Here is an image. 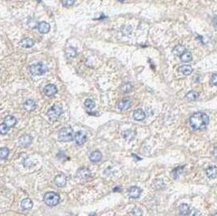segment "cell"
<instances>
[{"mask_svg": "<svg viewBox=\"0 0 217 216\" xmlns=\"http://www.w3.org/2000/svg\"><path fill=\"white\" fill-rule=\"evenodd\" d=\"M209 123V117L207 114L203 112H196L191 115L190 118V124L193 129L200 130L203 129Z\"/></svg>", "mask_w": 217, "mask_h": 216, "instance_id": "1", "label": "cell"}, {"mask_svg": "<svg viewBox=\"0 0 217 216\" xmlns=\"http://www.w3.org/2000/svg\"><path fill=\"white\" fill-rule=\"evenodd\" d=\"M59 139L62 142H70L74 138V132L71 127H64L61 128L58 133Z\"/></svg>", "mask_w": 217, "mask_h": 216, "instance_id": "2", "label": "cell"}, {"mask_svg": "<svg viewBox=\"0 0 217 216\" xmlns=\"http://www.w3.org/2000/svg\"><path fill=\"white\" fill-rule=\"evenodd\" d=\"M44 202L50 207L55 206L59 202V196L54 192H47L44 195Z\"/></svg>", "mask_w": 217, "mask_h": 216, "instance_id": "3", "label": "cell"}, {"mask_svg": "<svg viewBox=\"0 0 217 216\" xmlns=\"http://www.w3.org/2000/svg\"><path fill=\"white\" fill-rule=\"evenodd\" d=\"M29 72L34 76H41L47 72V67L43 63H37L29 67Z\"/></svg>", "mask_w": 217, "mask_h": 216, "instance_id": "4", "label": "cell"}, {"mask_svg": "<svg viewBox=\"0 0 217 216\" xmlns=\"http://www.w3.org/2000/svg\"><path fill=\"white\" fill-rule=\"evenodd\" d=\"M62 112H63V109H62L61 106L54 104L48 110L47 115L51 120H56L60 116Z\"/></svg>", "mask_w": 217, "mask_h": 216, "instance_id": "5", "label": "cell"}, {"mask_svg": "<svg viewBox=\"0 0 217 216\" xmlns=\"http://www.w3.org/2000/svg\"><path fill=\"white\" fill-rule=\"evenodd\" d=\"M86 139H87L86 134L82 131H78L75 133L74 140L77 143V145H82L86 142Z\"/></svg>", "mask_w": 217, "mask_h": 216, "instance_id": "6", "label": "cell"}, {"mask_svg": "<svg viewBox=\"0 0 217 216\" xmlns=\"http://www.w3.org/2000/svg\"><path fill=\"white\" fill-rule=\"evenodd\" d=\"M54 183L58 187H64L67 183V177L64 173H59L54 177Z\"/></svg>", "mask_w": 217, "mask_h": 216, "instance_id": "7", "label": "cell"}, {"mask_svg": "<svg viewBox=\"0 0 217 216\" xmlns=\"http://www.w3.org/2000/svg\"><path fill=\"white\" fill-rule=\"evenodd\" d=\"M91 176V172L86 167H82L78 169L77 172V176H78L80 179H87Z\"/></svg>", "mask_w": 217, "mask_h": 216, "instance_id": "8", "label": "cell"}, {"mask_svg": "<svg viewBox=\"0 0 217 216\" xmlns=\"http://www.w3.org/2000/svg\"><path fill=\"white\" fill-rule=\"evenodd\" d=\"M32 141H33L32 137L28 135V134H25V135H22L21 137H20L19 144L21 146H28V145H29L32 143Z\"/></svg>", "mask_w": 217, "mask_h": 216, "instance_id": "9", "label": "cell"}, {"mask_svg": "<svg viewBox=\"0 0 217 216\" xmlns=\"http://www.w3.org/2000/svg\"><path fill=\"white\" fill-rule=\"evenodd\" d=\"M142 193V189H140L139 187L137 186H133L132 188H130L129 191V195L131 198H138Z\"/></svg>", "mask_w": 217, "mask_h": 216, "instance_id": "10", "label": "cell"}, {"mask_svg": "<svg viewBox=\"0 0 217 216\" xmlns=\"http://www.w3.org/2000/svg\"><path fill=\"white\" fill-rule=\"evenodd\" d=\"M43 91H44L46 95H47V96H52V95H54L57 93L58 89L54 84H48L47 85H46V87L43 89Z\"/></svg>", "mask_w": 217, "mask_h": 216, "instance_id": "11", "label": "cell"}, {"mask_svg": "<svg viewBox=\"0 0 217 216\" xmlns=\"http://www.w3.org/2000/svg\"><path fill=\"white\" fill-rule=\"evenodd\" d=\"M51 26L46 21H42L39 24H37V29L41 34H47L50 31Z\"/></svg>", "mask_w": 217, "mask_h": 216, "instance_id": "12", "label": "cell"}, {"mask_svg": "<svg viewBox=\"0 0 217 216\" xmlns=\"http://www.w3.org/2000/svg\"><path fill=\"white\" fill-rule=\"evenodd\" d=\"M131 104V101L129 98H123L120 101L118 102L117 104V107L119 108L120 110L121 111H124V110H126L129 107V106Z\"/></svg>", "mask_w": 217, "mask_h": 216, "instance_id": "13", "label": "cell"}, {"mask_svg": "<svg viewBox=\"0 0 217 216\" xmlns=\"http://www.w3.org/2000/svg\"><path fill=\"white\" fill-rule=\"evenodd\" d=\"M179 210H180V214L181 215H193L190 206L187 204H181L179 207Z\"/></svg>", "mask_w": 217, "mask_h": 216, "instance_id": "14", "label": "cell"}, {"mask_svg": "<svg viewBox=\"0 0 217 216\" xmlns=\"http://www.w3.org/2000/svg\"><path fill=\"white\" fill-rule=\"evenodd\" d=\"M132 116H133V119L137 121H142L146 118V113L143 112L142 109H138L133 112Z\"/></svg>", "mask_w": 217, "mask_h": 216, "instance_id": "15", "label": "cell"}, {"mask_svg": "<svg viewBox=\"0 0 217 216\" xmlns=\"http://www.w3.org/2000/svg\"><path fill=\"white\" fill-rule=\"evenodd\" d=\"M37 105L36 102L33 99H29L24 103V109L27 112H32L36 108Z\"/></svg>", "mask_w": 217, "mask_h": 216, "instance_id": "16", "label": "cell"}, {"mask_svg": "<svg viewBox=\"0 0 217 216\" xmlns=\"http://www.w3.org/2000/svg\"><path fill=\"white\" fill-rule=\"evenodd\" d=\"M102 154L101 152H99L98 150H95L94 152H92L90 154V161L91 162H99L101 159H102Z\"/></svg>", "mask_w": 217, "mask_h": 216, "instance_id": "17", "label": "cell"}, {"mask_svg": "<svg viewBox=\"0 0 217 216\" xmlns=\"http://www.w3.org/2000/svg\"><path fill=\"white\" fill-rule=\"evenodd\" d=\"M4 123L9 127V128H12L16 124L17 120L16 117H14L12 115H7L6 118L4 119Z\"/></svg>", "mask_w": 217, "mask_h": 216, "instance_id": "18", "label": "cell"}, {"mask_svg": "<svg viewBox=\"0 0 217 216\" xmlns=\"http://www.w3.org/2000/svg\"><path fill=\"white\" fill-rule=\"evenodd\" d=\"M206 173H207V176L208 178L210 179H214L216 178L217 176V168L214 166L209 167L206 170Z\"/></svg>", "mask_w": 217, "mask_h": 216, "instance_id": "19", "label": "cell"}, {"mask_svg": "<svg viewBox=\"0 0 217 216\" xmlns=\"http://www.w3.org/2000/svg\"><path fill=\"white\" fill-rule=\"evenodd\" d=\"M34 45V41L33 39L29 37H25L21 41V46L24 48H30Z\"/></svg>", "mask_w": 217, "mask_h": 216, "instance_id": "20", "label": "cell"}, {"mask_svg": "<svg viewBox=\"0 0 217 216\" xmlns=\"http://www.w3.org/2000/svg\"><path fill=\"white\" fill-rule=\"evenodd\" d=\"M21 206L23 210H29L33 207L34 203H33V201L29 198H25L21 201Z\"/></svg>", "mask_w": 217, "mask_h": 216, "instance_id": "21", "label": "cell"}, {"mask_svg": "<svg viewBox=\"0 0 217 216\" xmlns=\"http://www.w3.org/2000/svg\"><path fill=\"white\" fill-rule=\"evenodd\" d=\"M124 138L126 139V140H129V141H131V140H133L134 137H135L136 133L134 131H132L131 129H128V130H125L122 133Z\"/></svg>", "mask_w": 217, "mask_h": 216, "instance_id": "22", "label": "cell"}, {"mask_svg": "<svg viewBox=\"0 0 217 216\" xmlns=\"http://www.w3.org/2000/svg\"><path fill=\"white\" fill-rule=\"evenodd\" d=\"M178 72H181L182 74L188 76V75L191 74V72H193V68H191V66L190 65H184L178 68Z\"/></svg>", "mask_w": 217, "mask_h": 216, "instance_id": "23", "label": "cell"}, {"mask_svg": "<svg viewBox=\"0 0 217 216\" xmlns=\"http://www.w3.org/2000/svg\"><path fill=\"white\" fill-rule=\"evenodd\" d=\"M185 51H185V46H181V45H178V46H176L174 47V49H173V54H175L176 56H180Z\"/></svg>", "mask_w": 217, "mask_h": 216, "instance_id": "24", "label": "cell"}, {"mask_svg": "<svg viewBox=\"0 0 217 216\" xmlns=\"http://www.w3.org/2000/svg\"><path fill=\"white\" fill-rule=\"evenodd\" d=\"M180 59L184 63H189L192 60V54L189 51H185L180 56Z\"/></svg>", "mask_w": 217, "mask_h": 216, "instance_id": "25", "label": "cell"}, {"mask_svg": "<svg viewBox=\"0 0 217 216\" xmlns=\"http://www.w3.org/2000/svg\"><path fill=\"white\" fill-rule=\"evenodd\" d=\"M198 97H199V94L196 91H190L185 95V98L190 101H195L198 98Z\"/></svg>", "mask_w": 217, "mask_h": 216, "instance_id": "26", "label": "cell"}, {"mask_svg": "<svg viewBox=\"0 0 217 216\" xmlns=\"http://www.w3.org/2000/svg\"><path fill=\"white\" fill-rule=\"evenodd\" d=\"M9 154V149L7 147H2L0 148V159H6Z\"/></svg>", "mask_w": 217, "mask_h": 216, "instance_id": "27", "label": "cell"}, {"mask_svg": "<svg viewBox=\"0 0 217 216\" xmlns=\"http://www.w3.org/2000/svg\"><path fill=\"white\" fill-rule=\"evenodd\" d=\"M65 53L67 54V56L69 58H74L76 57V55H77V51H76V49L73 47L67 48L66 51H65Z\"/></svg>", "mask_w": 217, "mask_h": 216, "instance_id": "28", "label": "cell"}, {"mask_svg": "<svg viewBox=\"0 0 217 216\" xmlns=\"http://www.w3.org/2000/svg\"><path fill=\"white\" fill-rule=\"evenodd\" d=\"M184 167H176V169H174L173 171V175L174 176V178L176 179L177 178V176H179L180 174H181L183 172Z\"/></svg>", "mask_w": 217, "mask_h": 216, "instance_id": "29", "label": "cell"}, {"mask_svg": "<svg viewBox=\"0 0 217 216\" xmlns=\"http://www.w3.org/2000/svg\"><path fill=\"white\" fill-rule=\"evenodd\" d=\"M84 105H85V107L88 108V109H93V108L95 107V102L93 101V100H91V99H90V98L85 100Z\"/></svg>", "mask_w": 217, "mask_h": 216, "instance_id": "30", "label": "cell"}, {"mask_svg": "<svg viewBox=\"0 0 217 216\" xmlns=\"http://www.w3.org/2000/svg\"><path fill=\"white\" fill-rule=\"evenodd\" d=\"M9 127L7 126L5 123H3V124H0V133L1 134H3V135H4V134H6L7 132V131H8V129H9Z\"/></svg>", "mask_w": 217, "mask_h": 216, "instance_id": "31", "label": "cell"}, {"mask_svg": "<svg viewBox=\"0 0 217 216\" xmlns=\"http://www.w3.org/2000/svg\"><path fill=\"white\" fill-rule=\"evenodd\" d=\"M131 215H138V216L143 215V211L141 210V209H139V208H137V207H136V208L132 210Z\"/></svg>", "mask_w": 217, "mask_h": 216, "instance_id": "32", "label": "cell"}, {"mask_svg": "<svg viewBox=\"0 0 217 216\" xmlns=\"http://www.w3.org/2000/svg\"><path fill=\"white\" fill-rule=\"evenodd\" d=\"M132 89V85L130 84H125L121 87V90L124 92H129Z\"/></svg>", "mask_w": 217, "mask_h": 216, "instance_id": "33", "label": "cell"}, {"mask_svg": "<svg viewBox=\"0 0 217 216\" xmlns=\"http://www.w3.org/2000/svg\"><path fill=\"white\" fill-rule=\"evenodd\" d=\"M75 3V0H63V5L65 7H70L73 5Z\"/></svg>", "mask_w": 217, "mask_h": 216, "instance_id": "34", "label": "cell"}, {"mask_svg": "<svg viewBox=\"0 0 217 216\" xmlns=\"http://www.w3.org/2000/svg\"><path fill=\"white\" fill-rule=\"evenodd\" d=\"M211 83L212 85H217V74H213L211 78Z\"/></svg>", "mask_w": 217, "mask_h": 216, "instance_id": "35", "label": "cell"}, {"mask_svg": "<svg viewBox=\"0 0 217 216\" xmlns=\"http://www.w3.org/2000/svg\"><path fill=\"white\" fill-rule=\"evenodd\" d=\"M213 24H214V26L217 29V16H216L214 17Z\"/></svg>", "mask_w": 217, "mask_h": 216, "instance_id": "36", "label": "cell"}, {"mask_svg": "<svg viewBox=\"0 0 217 216\" xmlns=\"http://www.w3.org/2000/svg\"><path fill=\"white\" fill-rule=\"evenodd\" d=\"M213 154H214V156H215V157H216V158H217V148H216L215 149H214Z\"/></svg>", "mask_w": 217, "mask_h": 216, "instance_id": "37", "label": "cell"}, {"mask_svg": "<svg viewBox=\"0 0 217 216\" xmlns=\"http://www.w3.org/2000/svg\"><path fill=\"white\" fill-rule=\"evenodd\" d=\"M214 215H217V213H216V214H214Z\"/></svg>", "mask_w": 217, "mask_h": 216, "instance_id": "38", "label": "cell"}]
</instances>
